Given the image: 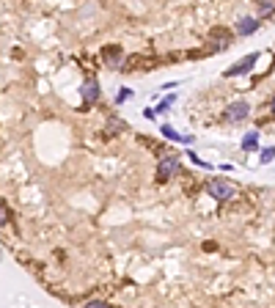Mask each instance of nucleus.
<instances>
[{"mask_svg":"<svg viewBox=\"0 0 275 308\" xmlns=\"http://www.w3.org/2000/svg\"><path fill=\"white\" fill-rule=\"evenodd\" d=\"M209 196L215 198V201H229V198L237 196V187L226 179H212L209 182Z\"/></svg>","mask_w":275,"mask_h":308,"instance_id":"f257e3e1","label":"nucleus"},{"mask_svg":"<svg viewBox=\"0 0 275 308\" xmlns=\"http://www.w3.org/2000/svg\"><path fill=\"white\" fill-rule=\"evenodd\" d=\"M250 113V105L248 102H231L229 105V110H226V119L231 121V124H237V121H245Z\"/></svg>","mask_w":275,"mask_h":308,"instance_id":"f03ea898","label":"nucleus"},{"mask_svg":"<svg viewBox=\"0 0 275 308\" xmlns=\"http://www.w3.org/2000/svg\"><path fill=\"white\" fill-rule=\"evenodd\" d=\"M256 52H253V55H245V58L240 61V63H237V66H231V69H226V77H240V75H248L250 69L256 66Z\"/></svg>","mask_w":275,"mask_h":308,"instance_id":"7ed1b4c3","label":"nucleus"},{"mask_svg":"<svg viewBox=\"0 0 275 308\" xmlns=\"http://www.w3.org/2000/svg\"><path fill=\"white\" fill-rule=\"evenodd\" d=\"M176 173H179V160H176V157L160 160V168H157V176H160V179H171V176H176Z\"/></svg>","mask_w":275,"mask_h":308,"instance_id":"20e7f679","label":"nucleus"},{"mask_svg":"<svg viewBox=\"0 0 275 308\" xmlns=\"http://www.w3.org/2000/svg\"><path fill=\"white\" fill-rule=\"evenodd\" d=\"M259 25H261V22H259L256 17H242L240 22H237V33H240V36H250V33H256V31H259Z\"/></svg>","mask_w":275,"mask_h":308,"instance_id":"39448f33","label":"nucleus"},{"mask_svg":"<svg viewBox=\"0 0 275 308\" xmlns=\"http://www.w3.org/2000/svg\"><path fill=\"white\" fill-rule=\"evenodd\" d=\"M80 94H83V99H86V102L91 105V102H96V99H99V94H102V88H99V83H94V80H88L86 86L80 88Z\"/></svg>","mask_w":275,"mask_h":308,"instance_id":"423d86ee","label":"nucleus"},{"mask_svg":"<svg viewBox=\"0 0 275 308\" xmlns=\"http://www.w3.org/2000/svg\"><path fill=\"white\" fill-rule=\"evenodd\" d=\"M105 61H107V66L113 69H119L121 66V61H124V52H121V47H105Z\"/></svg>","mask_w":275,"mask_h":308,"instance_id":"0eeeda50","label":"nucleus"},{"mask_svg":"<svg viewBox=\"0 0 275 308\" xmlns=\"http://www.w3.org/2000/svg\"><path fill=\"white\" fill-rule=\"evenodd\" d=\"M256 146H259V132H248L242 138V149L245 152H256Z\"/></svg>","mask_w":275,"mask_h":308,"instance_id":"6e6552de","label":"nucleus"},{"mask_svg":"<svg viewBox=\"0 0 275 308\" xmlns=\"http://www.w3.org/2000/svg\"><path fill=\"white\" fill-rule=\"evenodd\" d=\"M163 135H165V138H171V140H184V138H182L179 132L171 127V124H163Z\"/></svg>","mask_w":275,"mask_h":308,"instance_id":"1a4fd4ad","label":"nucleus"},{"mask_svg":"<svg viewBox=\"0 0 275 308\" xmlns=\"http://www.w3.org/2000/svg\"><path fill=\"white\" fill-rule=\"evenodd\" d=\"M273 9H275V0H259V11L261 14H270Z\"/></svg>","mask_w":275,"mask_h":308,"instance_id":"9d476101","label":"nucleus"},{"mask_svg":"<svg viewBox=\"0 0 275 308\" xmlns=\"http://www.w3.org/2000/svg\"><path fill=\"white\" fill-rule=\"evenodd\" d=\"M275 157V146H270V149H261V163H273Z\"/></svg>","mask_w":275,"mask_h":308,"instance_id":"9b49d317","label":"nucleus"},{"mask_svg":"<svg viewBox=\"0 0 275 308\" xmlns=\"http://www.w3.org/2000/svg\"><path fill=\"white\" fill-rule=\"evenodd\" d=\"M107 129H110V132H121V129H124V121L110 119V121H107Z\"/></svg>","mask_w":275,"mask_h":308,"instance_id":"f8f14e48","label":"nucleus"},{"mask_svg":"<svg viewBox=\"0 0 275 308\" xmlns=\"http://www.w3.org/2000/svg\"><path fill=\"white\" fill-rule=\"evenodd\" d=\"M6 220H9V209H6V204L0 201V229L6 226Z\"/></svg>","mask_w":275,"mask_h":308,"instance_id":"ddd939ff","label":"nucleus"},{"mask_svg":"<svg viewBox=\"0 0 275 308\" xmlns=\"http://www.w3.org/2000/svg\"><path fill=\"white\" fill-rule=\"evenodd\" d=\"M171 105H173V96H168V99H163V102L157 105V110H160V113H165L168 108H171Z\"/></svg>","mask_w":275,"mask_h":308,"instance_id":"4468645a","label":"nucleus"},{"mask_svg":"<svg viewBox=\"0 0 275 308\" xmlns=\"http://www.w3.org/2000/svg\"><path fill=\"white\" fill-rule=\"evenodd\" d=\"M102 306H107L105 300H88L86 303V308H102Z\"/></svg>","mask_w":275,"mask_h":308,"instance_id":"2eb2a0df","label":"nucleus"},{"mask_svg":"<svg viewBox=\"0 0 275 308\" xmlns=\"http://www.w3.org/2000/svg\"><path fill=\"white\" fill-rule=\"evenodd\" d=\"M124 99H129V91H127V88H124V91H119V94H116V102H124Z\"/></svg>","mask_w":275,"mask_h":308,"instance_id":"dca6fc26","label":"nucleus"},{"mask_svg":"<svg viewBox=\"0 0 275 308\" xmlns=\"http://www.w3.org/2000/svg\"><path fill=\"white\" fill-rule=\"evenodd\" d=\"M273 113H275V96H273Z\"/></svg>","mask_w":275,"mask_h":308,"instance_id":"f3484780","label":"nucleus"}]
</instances>
